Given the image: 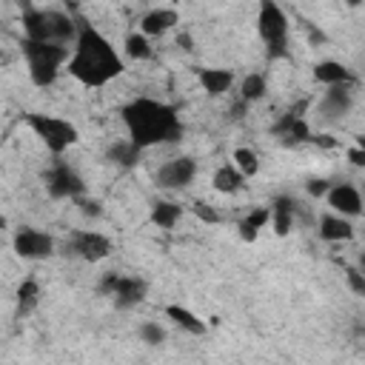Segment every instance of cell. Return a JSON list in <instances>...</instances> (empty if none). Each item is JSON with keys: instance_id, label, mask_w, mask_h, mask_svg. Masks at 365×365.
<instances>
[{"instance_id": "26", "label": "cell", "mask_w": 365, "mask_h": 365, "mask_svg": "<svg viewBox=\"0 0 365 365\" xmlns=\"http://www.w3.org/2000/svg\"><path fill=\"white\" fill-rule=\"evenodd\" d=\"M123 51H125V57H131V60H148V57L154 54V48H151V43H148V37H145V34H140V31L125 34V40H123Z\"/></svg>"}, {"instance_id": "19", "label": "cell", "mask_w": 365, "mask_h": 365, "mask_svg": "<svg viewBox=\"0 0 365 365\" xmlns=\"http://www.w3.org/2000/svg\"><path fill=\"white\" fill-rule=\"evenodd\" d=\"M319 237L325 242H345L354 237V225L339 214H322L319 217Z\"/></svg>"}, {"instance_id": "5", "label": "cell", "mask_w": 365, "mask_h": 365, "mask_svg": "<svg viewBox=\"0 0 365 365\" xmlns=\"http://www.w3.org/2000/svg\"><path fill=\"white\" fill-rule=\"evenodd\" d=\"M257 31L265 43L268 60H279L288 57V14L279 3L274 0H262L259 11H257Z\"/></svg>"}, {"instance_id": "12", "label": "cell", "mask_w": 365, "mask_h": 365, "mask_svg": "<svg viewBox=\"0 0 365 365\" xmlns=\"http://www.w3.org/2000/svg\"><path fill=\"white\" fill-rule=\"evenodd\" d=\"M277 137H282L285 143H308L311 140V128H308V123H305V117L299 114V108H291V111H285L277 123H274V128H271Z\"/></svg>"}, {"instance_id": "3", "label": "cell", "mask_w": 365, "mask_h": 365, "mask_svg": "<svg viewBox=\"0 0 365 365\" xmlns=\"http://www.w3.org/2000/svg\"><path fill=\"white\" fill-rule=\"evenodd\" d=\"M23 40L68 46L77 37V20L60 9H26L23 11Z\"/></svg>"}, {"instance_id": "30", "label": "cell", "mask_w": 365, "mask_h": 365, "mask_svg": "<svg viewBox=\"0 0 365 365\" xmlns=\"http://www.w3.org/2000/svg\"><path fill=\"white\" fill-rule=\"evenodd\" d=\"M74 202H77V208H80L83 217H100L103 214V202L94 200V197H77Z\"/></svg>"}, {"instance_id": "8", "label": "cell", "mask_w": 365, "mask_h": 365, "mask_svg": "<svg viewBox=\"0 0 365 365\" xmlns=\"http://www.w3.org/2000/svg\"><path fill=\"white\" fill-rule=\"evenodd\" d=\"M11 245H14V254L23 257V259H46L54 254V240L51 234L46 231H37L31 225H23L14 231L11 237Z\"/></svg>"}, {"instance_id": "6", "label": "cell", "mask_w": 365, "mask_h": 365, "mask_svg": "<svg viewBox=\"0 0 365 365\" xmlns=\"http://www.w3.org/2000/svg\"><path fill=\"white\" fill-rule=\"evenodd\" d=\"M26 125L40 137V143H43L54 157H60L63 151H68V148L80 140L77 125L68 123V120H63V117H54V114L31 111V114H26Z\"/></svg>"}, {"instance_id": "27", "label": "cell", "mask_w": 365, "mask_h": 365, "mask_svg": "<svg viewBox=\"0 0 365 365\" xmlns=\"http://www.w3.org/2000/svg\"><path fill=\"white\" fill-rule=\"evenodd\" d=\"M265 91H268L265 77L254 71V74H248V77L242 80V86H240V100H242V103H257V100L265 97Z\"/></svg>"}, {"instance_id": "16", "label": "cell", "mask_w": 365, "mask_h": 365, "mask_svg": "<svg viewBox=\"0 0 365 365\" xmlns=\"http://www.w3.org/2000/svg\"><path fill=\"white\" fill-rule=\"evenodd\" d=\"M351 103H354V94H351V86H331L319 103L322 114L325 117H345L351 111Z\"/></svg>"}, {"instance_id": "24", "label": "cell", "mask_w": 365, "mask_h": 365, "mask_svg": "<svg viewBox=\"0 0 365 365\" xmlns=\"http://www.w3.org/2000/svg\"><path fill=\"white\" fill-rule=\"evenodd\" d=\"M271 222V214H268V208H254L251 214H245L242 220H240V237L245 240V242H254L257 237H259V231L265 228Z\"/></svg>"}, {"instance_id": "37", "label": "cell", "mask_w": 365, "mask_h": 365, "mask_svg": "<svg viewBox=\"0 0 365 365\" xmlns=\"http://www.w3.org/2000/svg\"><path fill=\"white\" fill-rule=\"evenodd\" d=\"M308 29V40L314 43V46H319V43H325V34L319 31V29H314V26H305Z\"/></svg>"}, {"instance_id": "2", "label": "cell", "mask_w": 365, "mask_h": 365, "mask_svg": "<svg viewBox=\"0 0 365 365\" xmlns=\"http://www.w3.org/2000/svg\"><path fill=\"white\" fill-rule=\"evenodd\" d=\"M123 123L128 131V140L137 148H151V145H165V143H180L182 137V123L177 114V106L154 100V97H134L131 103L123 106Z\"/></svg>"}, {"instance_id": "15", "label": "cell", "mask_w": 365, "mask_h": 365, "mask_svg": "<svg viewBox=\"0 0 365 365\" xmlns=\"http://www.w3.org/2000/svg\"><path fill=\"white\" fill-rule=\"evenodd\" d=\"M177 23H180L177 9H151V11H145L143 20H140V34H145V37H160V34L171 31Z\"/></svg>"}, {"instance_id": "22", "label": "cell", "mask_w": 365, "mask_h": 365, "mask_svg": "<svg viewBox=\"0 0 365 365\" xmlns=\"http://www.w3.org/2000/svg\"><path fill=\"white\" fill-rule=\"evenodd\" d=\"M14 302H17V317H26V314H31L37 308V302H40V285H37L34 277H29V279H23L17 285Z\"/></svg>"}, {"instance_id": "28", "label": "cell", "mask_w": 365, "mask_h": 365, "mask_svg": "<svg viewBox=\"0 0 365 365\" xmlns=\"http://www.w3.org/2000/svg\"><path fill=\"white\" fill-rule=\"evenodd\" d=\"M234 168L242 174V177H254L257 171H259V157H257V151L254 148H237L234 151Z\"/></svg>"}, {"instance_id": "31", "label": "cell", "mask_w": 365, "mask_h": 365, "mask_svg": "<svg viewBox=\"0 0 365 365\" xmlns=\"http://www.w3.org/2000/svg\"><path fill=\"white\" fill-rule=\"evenodd\" d=\"M191 211H194L197 220H202V222H220V214H217L211 205H205V202H194Z\"/></svg>"}, {"instance_id": "20", "label": "cell", "mask_w": 365, "mask_h": 365, "mask_svg": "<svg viewBox=\"0 0 365 365\" xmlns=\"http://www.w3.org/2000/svg\"><path fill=\"white\" fill-rule=\"evenodd\" d=\"M165 317H168L177 328L188 331V334H194V336L205 334V319H200V317H197L194 311H188L185 305H165Z\"/></svg>"}, {"instance_id": "1", "label": "cell", "mask_w": 365, "mask_h": 365, "mask_svg": "<svg viewBox=\"0 0 365 365\" xmlns=\"http://www.w3.org/2000/svg\"><path fill=\"white\" fill-rule=\"evenodd\" d=\"M66 71L86 88H103L125 71V63L94 23L77 20V37L66 60Z\"/></svg>"}, {"instance_id": "29", "label": "cell", "mask_w": 365, "mask_h": 365, "mask_svg": "<svg viewBox=\"0 0 365 365\" xmlns=\"http://www.w3.org/2000/svg\"><path fill=\"white\" fill-rule=\"evenodd\" d=\"M140 336H143V342H148V345H160V342L165 339V331L160 328V322H143V325H140Z\"/></svg>"}, {"instance_id": "10", "label": "cell", "mask_w": 365, "mask_h": 365, "mask_svg": "<svg viewBox=\"0 0 365 365\" xmlns=\"http://www.w3.org/2000/svg\"><path fill=\"white\" fill-rule=\"evenodd\" d=\"M71 251L86 262H100L111 254V240L100 231H74L71 234Z\"/></svg>"}, {"instance_id": "33", "label": "cell", "mask_w": 365, "mask_h": 365, "mask_svg": "<svg viewBox=\"0 0 365 365\" xmlns=\"http://www.w3.org/2000/svg\"><path fill=\"white\" fill-rule=\"evenodd\" d=\"M305 188H308V194H311V197H325V194H328V188H331V180H311Z\"/></svg>"}, {"instance_id": "11", "label": "cell", "mask_w": 365, "mask_h": 365, "mask_svg": "<svg viewBox=\"0 0 365 365\" xmlns=\"http://www.w3.org/2000/svg\"><path fill=\"white\" fill-rule=\"evenodd\" d=\"M325 200H328V205L334 208V214H339V217H345V220L362 214L359 188L351 185V182H336V185H331L328 194H325Z\"/></svg>"}, {"instance_id": "35", "label": "cell", "mask_w": 365, "mask_h": 365, "mask_svg": "<svg viewBox=\"0 0 365 365\" xmlns=\"http://www.w3.org/2000/svg\"><path fill=\"white\" fill-rule=\"evenodd\" d=\"M308 143L322 145V148H336V140H334L331 134H311V140H308Z\"/></svg>"}, {"instance_id": "7", "label": "cell", "mask_w": 365, "mask_h": 365, "mask_svg": "<svg viewBox=\"0 0 365 365\" xmlns=\"http://www.w3.org/2000/svg\"><path fill=\"white\" fill-rule=\"evenodd\" d=\"M43 180H46V188H48V194H51L54 200H77V197L86 194L83 177H80L68 163H63V160H57V163L43 174Z\"/></svg>"}, {"instance_id": "40", "label": "cell", "mask_w": 365, "mask_h": 365, "mask_svg": "<svg viewBox=\"0 0 365 365\" xmlns=\"http://www.w3.org/2000/svg\"><path fill=\"white\" fill-rule=\"evenodd\" d=\"M3 63H6V54H3V51H0V66H3Z\"/></svg>"}, {"instance_id": "17", "label": "cell", "mask_w": 365, "mask_h": 365, "mask_svg": "<svg viewBox=\"0 0 365 365\" xmlns=\"http://www.w3.org/2000/svg\"><path fill=\"white\" fill-rule=\"evenodd\" d=\"M268 214H271V220H274V231H277V237H285V234L291 231V225H294L297 202H294L288 194H279V197H274Z\"/></svg>"}, {"instance_id": "23", "label": "cell", "mask_w": 365, "mask_h": 365, "mask_svg": "<svg viewBox=\"0 0 365 365\" xmlns=\"http://www.w3.org/2000/svg\"><path fill=\"white\" fill-rule=\"evenodd\" d=\"M114 165H120V168H134L137 163H140V157H143V148H137L131 140H120V143H114L111 148H108V154H106Z\"/></svg>"}, {"instance_id": "4", "label": "cell", "mask_w": 365, "mask_h": 365, "mask_svg": "<svg viewBox=\"0 0 365 365\" xmlns=\"http://www.w3.org/2000/svg\"><path fill=\"white\" fill-rule=\"evenodd\" d=\"M23 48V57H26V66H29V77L37 88H46L57 80L60 68L66 66L68 60V46H57V43H31V40H23L20 43Z\"/></svg>"}, {"instance_id": "25", "label": "cell", "mask_w": 365, "mask_h": 365, "mask_svg": "<svg viewBox=\"0 0 365 365\" xmlns=\"http://www.w3.org/2000/svg\"><path fill=\"white\" fill-rule=\"evenodd\" d=\"M180 217H182V205L168 202V200L154 202V205H151V214H148V220H151L157 228H174Z\"/></svg>"}, {"instance_id": "18", "label": "cell", "mask_w": 365, "mask_h": 365, "mask_svg": "<svg viewBox=\"0 0 365 365\" xmlns=\"http://www.w3.org/2000/svg\"><path fill=\"white\" fill-rule=\"evenodd\" d=\"M197 77H200V83H202L208 97H222L234 83V71L231 68H197Z\"/></svg>"}, {"instance_id": "14", "label": "cell", "mask_w": 365, "mask_h": 365, "mask_svg": "<svg viewBox=\"0 0 365 365\" xmlns=\"http://www.w3.org/2000/svg\"><path fill=\"white\" fill-rule=\"evenodd\" d=\"M314 80L325 83L328 88L331 86H356V74L339 60H319L314 66Z\"/></svg>"}, {"instance_id": "34", "label": "cell", "mask_w": 365, "mask_h": 365, "mask_svg": "<svg viewBox=\"0 0 365 365\" xmlns=\"http://www.w3.org/2000/svg\"><path fill=\"white\" fill-rule=\"evenodd\" d=\"M117 277H120V271H108V274H106V277L100 279V285H97V288H100V294H103V297H111V291H114V282H117Z\"/></svg>"}, {"instance_id": "9", "label": "cell", "mask_w": 365, "mask_h": 365, "mask_svg": "<svg viewBox=\"0 0 365 365\" xmlns=\"http://www.w3.org/2000/svg\"><path fill=\"white\" fill-rule=\"evenodd\" d=\"M197 177V163L194 157H174L165 165H160L157 171V185L168 188V191H180L185 185H191V180Z\"/></svg>"}, {"instance_id": "21", "label": "cell", "mask_w": 365, "mask_h": 365, "mask_svg": "<svg viewBox=\"0 0 365 365\" xmlns=\"http://www.w3.org/2000/svg\"><path fill=\"white\" fill-rule=\"evenodd\" d=\"M211 185H214V191H220V194H237L242 185H245V177L234 168V165H220L217 171H214V177H211Z\"/></svg>"}, {"instance_id": "13", "label": "cell", "mask_w": 365, "mask_h": 365, "mask_svg": "<svg viewBox=\"0 0 365 365\" xmlns=\"http://www.w3.org/2000/svg\"><path fill=\"white\" fill-rule=\"evenodd\" d=\"M145 279L140 277H125L120 274L117 282H114V291H111V299L117 308H131V305H140L145 299Z\"/></svg>"}, {"instance_id": "38", "label": "cell", "mask_w": 365, "mask_h": 365, "mask_svg": "<svg viewBox=\"0 0 365 365\" xmlns=\"http://www.w3.org/2000/svg\"><path fill=\"white\" fill-rule=\"evenodd\" d=\"M177 46H182L185 51H191V48H194V46H191V34H180V37H177Z\"/></svg>"}, {"instance_id": "32", "label": "cell", "mask_w": 365, "mask_h": 365, "mask_svg": "<svg viewBox=\"0 0 365 365\" xmlns=\"http://www.w3.org/2000/svg\"><path fill=\"white\" fill-rule=\"evenodd\" d=\"M345 279H348L354 294H365V279H362V274L356 268H345Z\"/></svg>"}, {"instance_id": "36", "label": "cell", "mask_w": 365, "mask_h": 365, "mask_svg": "<svg viewBox=\"0 0 365 365\" xmlns=\"http://www.w3.org/2000/svg\"><path fill=\"white\" fill-rule=\"evenodd\" d=\"M348 163H351V165H356V168H359V165H365V151H362L359 145H356V148H348Z\"/></svg>"}, {"instance_id": "39", "label": "cell", "mask_w": 365, "mask_h": 365, "mask_svg": "<svg viewBox=\"0 0 365 365\" xmlns=\"http://www.w3.org/2000/svg\"><path fill=\"white\" fill-rule=\"evenodd\" d=\"M0 228H6V217L3 214H0Z\"/></svg>"}]
</instances>
